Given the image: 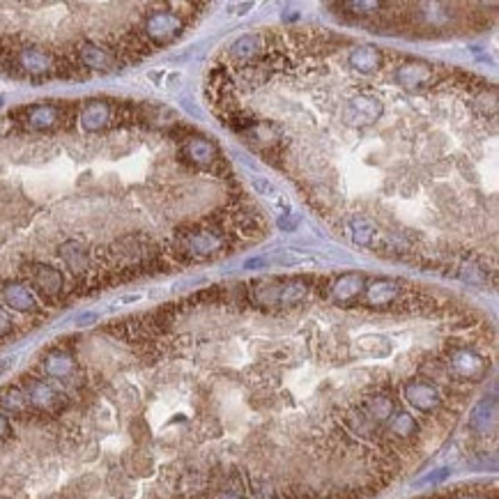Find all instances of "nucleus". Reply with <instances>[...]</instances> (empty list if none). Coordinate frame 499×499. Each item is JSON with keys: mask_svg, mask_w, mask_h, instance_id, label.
Here are the masks:
<instances>
[{"mask_svg": "<svg viewBox=\"0 0 499 499\" xmlns=\"http://www.w3.org/2000/svg\"><path fill=\"white\" fill-rule=\"evenodd\" d=\"M226 240L221 233L201 231V233H186L178 242V253H182L186 260H207L223 251Z\"/></svg>", "mask_w": 499, "mask_h": 499, "instance_id": "f257e3e1", "label": "nucleus"}, {"mask_svg": "<svg viewBox=\"0 0 499 499\" xmlns=\"http://www.w3.org/2000/svg\"><path fill=\"white\" fill-rule=\"evenodd\" d=\"M182 19L171 12V9H157L152 12L143 24V33L148 39H152L154 44H168L175 37L182 35Z\"/></svg>", "mask_w": 499, "mask_h": 499, "instance_id": "f03ea898", "label": "nucleus"}, {"mask_svg": "<svg viewBox=\"0 0 499 499\" xmlns=\"http://www.w3.org/2000/svg\"><path fill=\"white\" fill-rule=\"evenodd\" d=\"M24 391L28 396V403L41 412H56L62 408V403H65V396H62L54 384L41 378H26Z\"/></svg>", "mask_w": 499, "mask_h": 499, "instance_id": "7ed1b4c3", "label": "nucleus"}, {"mask_svg": "<svg viewBox=\"0 0 499 499\" xmlns=\"http://www.w3.org/2000/svg\"><path fill=\"white\" fill-rule=\"evenodd\" d=\"M382 116V101L373 95H357L348 101L346 111H343V120L350 127H371L373 122H378Z\"/></svg>", "mask_w": 499, "mask_h": 499, "instance_id": "20e7f679", "label": "nucleus"}, {"mask_svg": "<svg viewBox=\"0 0 499 499\" xmlns=\"http://www.w3.org/2000/svg\"><path fill=\"white\" fill-rule=\"evenodd\" d=\"M30 286H33L39 295L44 297H58L65 290V276L60 274V269L44 265V263H33L26 269Z\"/></svg>", "mask_w": 499, "mask_h": 499, "instance_id": "39448f33", "label": "nucleus"}, {"mask_svg": "<svg viewBox=\"0 0 499 499\" xmlns=\"http://www.w3.org/2000/svg\"><path fill=\"white\" fill-rule=\"evenodd\" d=\"M449 366L453 371V375H458L460 380H470V382H479L488 371L485 359L479 355V352H474L470 348L453 350Z\"/></svg>", "mask_w": 499, "mask_h": 499, "instance_id": "423d86ee", "label": "nucleus"}, {"mask_svg": "<svg viewBox=\"0 0 499 499\" xmlns=\"http://www.w3.org/2000/svg\"><path fill=\"white\" fill-rule=\"evenodd\" d=\"M16 65L21 67V71H26L28 76H49L56 71L58 62H56L54 54H49V51L37 49V46H28V49H19Z\"/></svg>", "mask_w": 499, "mask_h": 499, "instance_id": "0eeeda50", "label": "nucleus"}, {"mask_svg": "<svg viewBox=\"0 0 499 499\" xmlns=\"http://www.w3.org/2000/svg\"><path fill=\"white\" fill-rule=\"evenodd\" d=\"M405 398H408V403L419 412H433V410H438L442 403L438 387L423 380H412L405 384Z\"/></svg>", "mask_w": 499, "mask_h": 499, "instance_id": "6e6552de", "label": "nucleus"}, {"mask_svg": "<svg viewBox=\"0 0 499 499\" xmlns=\"http://www.w3.org/2000/svg\"><path fill=\"white\" fill-rule=\"evenodd\" d=\"M41 371H44V375L51 380L65 382L76 373V359L69 350L56 348V350L46 352L44 359H41Z\"/></svg>", "mask_w": 499, "mask_h": 499, "instance_id": "1a4fd4ad", "label": "nucleus"}, {"mask_svg": "<svg viewBox=\"0 0 499 499\" xmlns=\"http://www.w3.org/2000/svg\"><path fill=\"white\" fill-rule=\"evenodd\" d=\"M0 297H3V301L9 308L19 311V313H35L39 308L35 293L26 283H21V281H9V283H5L0 288Z\"/></svg>", "mask_w": 499, "mask_h": 499, "instance_id": "9d476101", "label": "nucleus"}, {"mask_svg": "<svg viewBox=\"0 0 499 499\" xmlns=\"http://www.w3.org/2000/svg\"><path fill=\"white\" fill-rule=\"evenodd\" d=\"M79 62L92 71H111V69H116L118 58L106 46L92 44V41H83V44L79 46Z\"/></svg>", "mask_w": 499, "mask_h": 499, "instance_id": "9b49d317", "label": "nucleus"}, {"mask_svg": "<svg viewBox=\"0 0 499 499\" xmlns=\"http://www.w3.org/2000/svg\"><path fill=\"white\" fill-rule=\"evenodd\" d=\"M393 79H396V83L405 90H419L425 86V83H430L433 67L428 65V62L410 60V62H403V65L396 69Z\"/></svg>", "mask_w": 499, "mask_h": 499, "instance_id": "f8f14e48", "label": "nucleus"}, {"mask_svg": "<svg viewBox=\"0 0 499 499\" xmlns=\"http://www.w3.org/2000/svg\"><path fill=\"white\" fill-rule=\"evenodd\" d=\"M111 116H113V111L109 106V101L95 99V101H88L86 106H83L79 122L86 131H101L104 127H109Z\"/></svg>", "mask_w": 499, "mask_h": 499, "instance_id": "ddd939ff", "label": "nucleus"}, {"mask_svg": "<svg viewBox=\"0 0 499 499\" xmlns=\"http://www.w3.org/2000/svg\"><path fill=\"white\" fill-rule=\"evenodd\" d=\"M58 253L62 258V263L67 265L69 272H74V274H83L86 269L90 267V253H88V248L83 246L81 242L76 240H69L65 244H60L58 248Z\"/></svg>", "mask_w": 499, "mask_h": 499, "instance_id": "4468645a", "label": "nucleus"}, {"mask_svg": "<svg viewBox=\"0 0 499 499\" xmlns=\"http://www.w3.org/2000/svg\"><path fill=\"white\" fill-rule=\"evenodd\" d=\"M184 157L193 161L196 166H212L216 159H219V150L216 145L207 138H189L184 143Z\"/></svg>", "mask_w": 499, "mask_h": 499, "instance_id": "2eb2a0df", "label": "nucleus"}, {"mask_svg": "<svg viewBox=\"0 0 499 499\" xmlns=\"http://www.w3.org/2000/svg\"><path fill=\"white\" fill-rule=\"evenodd\" d=\"M495 423H497V403H495V398H490V400L485 398L474 408L472 417H470V425H472V430L485 435L495 428Z\"/></svg>", "mask_w": 499, "mask_h": 499, "instance_id": "dca6fc26", "label": "nucleus"}, {"mask_svg": "<svg viewBox=\"0 0 499 499\" xmlns=\"http://www.w3.org/2000/svg\"><path fill=\"white\" fill-rule=\"evenodd\" d=\"M363 286H366V278L361 274H343L331 286V295L336 301H352L363 293Z\"/></svg>", "mask_w": 499, "mask_h": 499, "instance_id": "f3484780", "label": "nucleus"}, {"mask_svg": "<svg viewBox=\"0 0 499 499\" xmlns=\"http://www.w3.org/2000/svg\"><path fill=\"white\" fill-rule=\"evenodd\" d=\"M398 297V283L389 278L373 281L366 288V301L371 306H389L393 299Z\"/></svg>", "mask_w": 499, "mask_h": 499, "instance_id": "a211bd4d", "label": "nucleus"}, {"mask_svg": "<svg viewBox=\"0 0 499 499\" xmlns=\"http://www.w3.org/2000/svg\"><path fill=\"white\" fill-rule=\"evenodd\" d=\"M350 67L361 71V74H371V71L380 69L382 65V54L375 46H357L348 58Z\"/></svg>", "mask_w": 499, "mask_h": 499, "instance_id": "6ab92c4d", "label": "nucleus"}, {"mask_svg": "<svg viewBox=\"0 0 499 499\" xmlns=\"http://www.w3.org/2000/svg\"><path fill=\"white\" fill-rule=\"evenodd\" d=\"M58 120H60V111L54 106V104H37V106L30 109L28 116H26L28 127L30 129H39V131L56 127Z\"/></svg>", "mask_w": 499, "mask_h": 499, "instance_id": "aec40b11", "label": "nucleus"}, {"mask_svg": "<svg viewBox=\"0 0 499 499\" xmlns=\"http://www.w3.org/2000/svg\"><path fill=\"white\" fill-rule=\"evenodd\" d=\"M28 396L24 387L19 384H7V387L0 389V410L7 414H24L28 410Z\"/></svg>", "mask_w": 499, "mask_h": 499, "instance_id": "412c9836", "label": "nucleus"}, {"mask_svg": "<svg viewBox=\"0 0 499 499\" xmlns=\"http://www.w3.org/2000/svg\"><path fill=\"white\" fill-rule=\"evenodd\" d=\"M308 295V286L306 281L301 278H290L286 283H281L276 288V306H295L301 299Z\"/></svg>", "mask_w": 499, "mask_h": 499, "instance_id": "4be33fe9", "label": "nucleus"}, {"mask_svg": "<svg viewBox=\"0 0 499 499\" xmlns=\"http://www.w3.org/2000/svg\"><path fill=\"white\" fill-rule=\"evenodd\" d=\"M387 425H389L391 435H396V438H400V440H410L417 435V421H414L410 412H403V410L393 412L387 419Z\"/></svg>", "mask_w": 499, "mask_h": 499, "instance_id": "5701e85b", "label": "nucleus"}, {"mask_svg": "<svg viewBox=\"0 0 499 499\" xmlns=\"http://www.w3.org/2000/svg\"><path fill=\"white\" fill-rule=\"evenodd\" d=\"M396 412V405H393V400L389 396H382V393H378V396H371L366 400V414L371 421H387L391 414Z\"/></svg>", "mask_w": 499, "mask_h": 499, "instance_id": "b1692460", "label": "nucleus"}, {"mask_svg": "<svg viewBox=\"0 0 499 499\" xmlns=\"http://www.w3.org/2000/svg\"><path fill=\"white\" fill-rule=\"evenodd\" d=\"M260 49H263V39H260V35H246V37H240L231 46V56L237 60H248L256 54H260Z\"/></svg>", "mask_w": 499, "mask_h": 499, "instance_id": "393cba45", "label": "nucleus"}, {"mask_svg": "<svg viewBox=\"0 0 499 499\" xmlns=\"http://www.w3.org/2000/svg\"><path fill=\"white\" fill-rule=\"evenodd\" d=\"M382 5L375 3V0H361V3H346V9H350L352 14H373V12H378Z\"/></svg>", "mask_w": 499, "mask_h": 499, "instance_id": "a878e982", "label": "nucleus"}, {"mask_svg": "<svg viewBox=\"0 0 499 499\" xmlns=\"http://www.w3.org/2000/svg\"><path fill=\"white\" fill-rule=\"evenodd\" d=\"M449 474H451L449 467H442V470H435V472H430V474H425L423 479H419L414 485H417V488H423V485H430V483H440V481H444Z\"/></svg>", "mask_w": 499, "mask_h": 499, "instance_id": "bb28decb", "label": "nucleus"}, {"mask_svg": "<svg viewBox=\"0 0 499 499\" xmlns=\"http://www.w3.org/2000/svg\"><path fill=\"white\" fill-rule=\"evenodd\" d=\"M253 186H256V189H258L260 193H263V196H269V198L278 201V191L274 189L272 182H267V180H263V178H253Z\"/></svg>", "mask_w": 499, "mask_h": 499, "instance_id": "cd10ccee", "label": "nucleus"}, {"mask_svg": "<svg viewBox=\"0 0 499 499\" xmlns=\"http://www.w3.org/2000/svg\"><path fill=\"white\" fill-rule=\"evenodd\" d=\"M355 240L359 242V244H368L371 242V237L373 235H375V233H373V228H368V226H363L361 221L359 223H355Z\"/></svg>", "mask_w": 499, "mask_h": 499, "instance_id": "c85d7f7f", "label": "nucleus"}, {"mask_svg": "<svg viewBox=\"0 0 499 499\" xmlns=\"http://www.w3.org/2000/svg\"><path fill=\"white\" fill-rule=\"evenodd\" d=\"M12 331H14V322L9 318L7 311L0 306V336H7V334H12Z\"/></svg>", "mask_w": 499, "mask_h": 499, "instance_id": "c756f323", "label": "nucleus"}, {"mask_svg": "<svg viewBox=\"0 0 499 499\" xmlns=\"http://www.w3.org/2000/svg\"><path fill=\"white\" fill-rule=\"evenodd\" d=\"M9 433H12V425H9V419L5 417V414H0V440H5Z\"/></svg>", "mask_w": 499, "mask_h": 499, "instance_id": "7c9ffc66", "label": "nucleus"}, {"mask_svg": "<svg viewBox=\"0 0 499 499\" xmlns=\"http://www.w3.org/2000/svg\"><path fill=\"white\" fill-rule=\"evenodd\" d=\"M12 366H14V357H7V359L0 361V375H5V373L12 368Z\"/></svg>", "mask_w": 499, "mask_h": 499, "instance_id": "2f4dec72", "label": "nucleus"}, {"mask_svg": "<svg viewBox=\"0 0 499 499\" xmlns=\"http://www.w3.org/2000/svg\"><path fill=\"white\" fill-rule=\"evenodd\" d=\"M216 499H242L240 495H235V493H221Z\"/></svg>", "mask_w": 499, "mask_h": 499, "instance_id": "473e14b6", "label": "nucleus"}, {"mask_svg": "<svg viewBox=\"0 0 499 499\" xmlns=\"http://www.w3.org/2000/svg\"><path fill=\"white\" fill-rule=\"evenodd\" d=\"M458 499H481V497H476V495H463V497H458Z\"/></svg>", "mask_w": 499, "mask_h": 499, "instance_id": "72a5a7b5", "label": "nucleus"}]
</instances>
